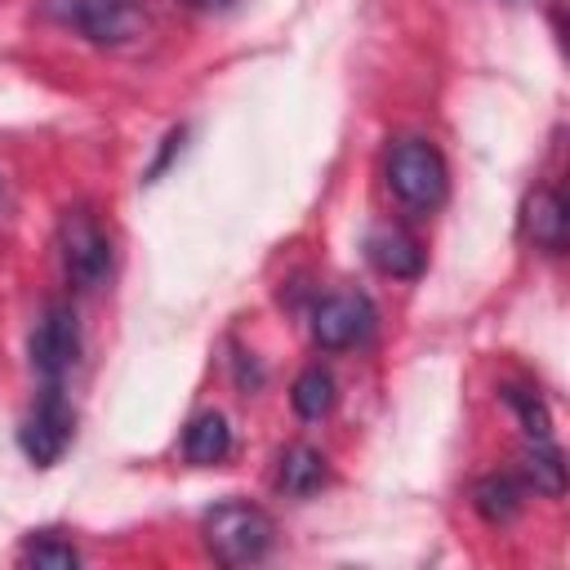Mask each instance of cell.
<instances>
[{
	"instance_id": "1",
	"label": "cell",
	"mask_w": 570,
	"mask_h": 570,
	"mask_svg": "<svg viewBox=\"0 0 570 570\" xmlns=\"http://www.w3.org/2000/svg\"><path fill=\"white\" fill-rule=\"evenodd\" d=\"M383 178H387V191L401 209L410 214H436L450 196V169H445V156L428 142V138H396L383 156Z\"/></svg>"
},
{
	"instance_id": "2",
	"label": "cell",
	"mask_w": 570,
	"mask_h": 570,
	"mask_svg": "<svg viewBox=\"0 0 570 570\" xmlns=\"http://www.w3.org/2000/svg\"><path fill=\"white\" fill-rule=\"evenodd\" d=\"M205 548L218 566H254L272 552L276 543V521L258 508V503H245V499H227L218 508L205 512Z\"/></svg>"
},
{
	"instance_id": "3",
	"label": "cell",
	"mask_w": 570,
	"mask_h": 570,
	"mask_svg": "<svg viewBox=\"0 0 570 570\" xmlns=\"http://www.w3.org/2000/svg\"><path fill=\"white\" fill-rule=\"evenodd\" d=\"M58 263L76 289H98L111 276V236L89 205H71L58 218Z\"/></svg>"
},
{
	"instance_id": "4",
	"label": "cell",
	"mask_w": 570,
	"mask_h": 570,
	"mask_svg": "<svg viewBox=\"0 0 570 570\" xmlns=\"http://www.w3.org/2000/svg\"><path fill=\"white\" fill-rule=\"evenodd\" d=\"M45 9H49L53 22L76 31L80 40L107 45V49L129 45L147 22L142 0H45Z\"/></svg>"
},
{
	"instance_id": "5",
	"label": "cell",
	"mask_w": 570,
	"mask_h": 570,
	"mask_svg": "<svg viewBox=\"0 0 570 570\" xmlns=\"http://www.w3.org/2000/svg\"><path fill=\"white\" fill-rule=\"evenodd\" d=\"M71 432H76V410L62 392V383H45L18 428V445L22 454L36 463V468H53L62 459V450L71 445Z\"/></svg>"
},
{
	"instance_id": "6",
	"label": "cell",
	"mask_w": 570,
	"mask_h": 570,
	"mask_svg": "<svg viewBox=\"0 0 570 570\" xmlns=\"http://www.w3.org/2000/svg\"><path fill=\"white\" fill-rule=\"evenodd\" d=\"M307 330H312V343L321 352H347V347L370 338L374 307H370L365 294H325V298L312 303Z\"/></svg>"
},
{
	"instance_id": "7",
	"label": "cell",
	"mask_w": 570,
	"mask_h": 570,
	"mask_svg": "<svg viewBox=\"0 0 570 570\" xmlns=\"http://www.w3.org/2000/svg\"><path fill=\"white\" fill-rule=\"evenodd\" d=\"M80 356V321L71 303H49L31 330V370L40 383H62V374Z\"/></svg>"
},
{
	"instance_id": "8",
	"label": "cell",
	"mask_w": 570,
	"mask_h": 570,
	"mask_svg": "<svg viewBox=\"0 0 570 570\" xmlns=\"http://www.w3.org/2000/svg\"><path fill=\"white\" fill-rule=\"evenodd\" d=\"M521 232L525 240H534L548 254L566 249V200L557 187H534L521 205Z\"/></svg>"
},
{
	"instance_id": "9",
	"label": "cell",
	"mask_w": 570,
	"mask_h": 570,
	"mask_svg": "<svg viewBox=\"0 0 570 570\" xmlns=\"http://www.w3.org/2000/svg\"><path fill=\"white\" fill-rule=\"evenodd\" d=\"M365 254H370V263H374L383 276H396V281H414V276L423 272V245H419L414 236H405L401 227H379V232H370Z\"/></svg>"
},
{
	"instance_id": "10",
	"label": "cell",
	"mask_w": 570,
	"mask_h": 570,
	"mask_svg": "<svg viewBox=\"0 0 570 570\" xmlns=\"http://www.w3.org/2000/svg\"><path fill=\"white\" fill-rule=\"evenodd\" d=\"M325 481H330L325 454L312 450V445H289V450L276 459V490L289 494V499H307V494H316Z\"/></svg>"
},
{
	"instance_id": "11",
	"label": "cell",
	"mask_w": 570,
	"mask_h": 570,
	"mask_svg": "<svg viewBox=\"0 0 570 570\" xmlns=\"http://www.w3.org/2000/svg\"><path fill=\"white\" fill-rule=\"evenodd\" d=\"M227 454H232V428H227V419L218 410L196 414L187 423V432H183V459L209 468V463H223Z\"/></svg>"
},
{
	"instance_id": "12",
	"label": "cell",
	"mask_w": 570,
	"mask_h": 570,
	"mask_svg": "<svg viewBox=\"0 0 570 570\" xmlns=\"http://www.w3.org/2000/svg\"><path fill=\"white\" fill-rule=\"evenodd\" d=\"M521 472L539 494H548V499L566 494V459L552 445V436H530V450L521 454Z\"/></svg>"
},
{
	"instance_id": "13",
	"label": "cell",
	"mask_w": 570,
	"mask_h": 570,
	"mask_svg": "<svg viewBox=\"0 0 570 570\" xmlns=\"http://www.w3.org/2000/svg\"><path fill=\"white\" fill-rule=\"evenodd\" d=\"M472 508L481 512V521L490 525H508L517 512H521V485L503 472H490L472 485Z\"/></svg>"
},
{
	"instance_id": "14",
	"label": "cell",
	"mask_w": 570,
	"mask_h": 570,
	"mask_svg": "<svg viewBox=\"0 0 570 570\" xmlns=\"http://www.w3.org/2000/svg\"><path fill=\"white\" fill-rule=\"evenodd\" d=\"M334 379H330V370H321V365H307L298 379H294V387H289V401H294V414L298 419H325L330 410H334Z\"/></svg>"
},
{
	"instance_id": "15",
	"label": "cell",
	"mask_w": 570,
	"mask_h": 570,
	"mask_svg": "<svg viewBox=\"0 0 570 570\" xmlns=\"http://www.w3.org/2000/svg\"><path fill=\"white\" fill-rule=\"evenodd\" d=\"M22 566H36V570H76V566H80V552H76L67 539H58V534L45 530V534L27 539Z\"/></svg>"
},
{
	"instance_id": "16",
	"label": "cell",
	"mask_w": 570,
	"mask_h": 570,
	"mask_svg": "<svg viewBox=\"0 0 570 570\" xmlns=\"http://www.w3.org/2000/svg\"><path fill=\"white\" fill-rule=\"evenodd\" d=\"M503 401L517 410V419H521L525 436H552V414H548V405H543V396H539L534 387L508 383V387H503Z\"/></svg>"
},
{
	"instance_id": "17",
	"label": "cell",
	"mask_w": 570,
	"mask_h": 570,
	"mask_svg": "<svg viewBox=\"0 0 570 570\" xmlns=\"http://www.w3.org/2000/svg\"><path fill=\"white\" fill-rule=\"evenodd\" d=\"M183 4H191V9H227L232 0H183Z\"/></svg>"
},
{
	"instance_id": "18",
	"label": "cell",
	"mask_w": 570,
	"mask_h": 570,
	"mask_svg": "<svg viewBox=\"0 0 570 570\" xmlns=\"http://www.w3.org/2000/svg\"><path fill=\"white\" fill-rule=\"evenodd\" d=\"M0 196H4V187H0Z\"/></svg>"
}]
</instances>
